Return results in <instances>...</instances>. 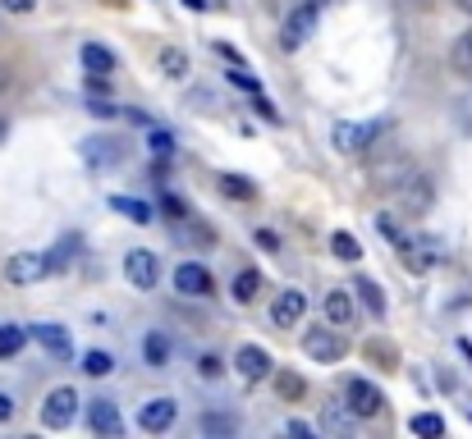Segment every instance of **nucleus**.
Here are the masks:
<instances>
[{"mask_svg": "<svg viewBox=\"0 0 472 439\" xmlns=\"http://www.w3.org/2000/svg\"><path fill=\"white\" fill-rule=\"evenodd\" d=\"M344 398H349V407H353V417H376V412L385 407V394L376 389L372 380H349V384H344Z\"/></svg>", "mask_w": 472, "mask_h": 439, "instance_id": "obj_8", "label": "nucleus"}, {"mask_svg": "<svg viewBox=\"0 0 472 439\" xmlns=\"http://www.w3.org/2000/svg\"><path fill=\"white\" fill-rule=\"evenodd\" d=\"M459 348H463V357H472V343H468V339H459Z\"/></svg>", "mask_w": 472, "mask_h": 439, "instance_id": "obj_45", "label": "nucleus"}, {"mask_svg": "<svg viewBox=\"0 0 472 439\" xmlns=\"http://www.w3.org/2000/svg\"><path fill=\"white\" fill-rule=\"evenodd\" d=\"M202 435H234L229 417H202Z\"/></svg>", "mask_w": 472, "mask_h": 439, "instance_id": "obj_33", "label": "nucleus"}, {"mask_svg": "<svg viewBox=\"0 0 472 439\" xmlns=\"http://www.w3.org/2000/svg\"><path fill=\"white\" fill-rule=\"evenodd\" d=\"M317 23H321V0H303V5L284 19V27H280V46L284 50L307 46V37L317 33Z\"/></svg>", "mask_w": 472, "mask_h": 439, "instance_id": "obj_2", "label": "nucleus"}, {"mask_svg": "<svg viewBox=\"0 0 472 439\" xmlns=\"http://www.w3.org/2000/svg\"><path fill=\"white\" fill-rule=\"evenodd\" d=\"M174 417H179V403H174V398H151V403L138 412V426H143L147 435H161V430L174 426Z\"/></svg>", "mask_w": 472, "mask_h": 439, "instance_id": "obj_11", "label": "nucleus"}, {"mask_svg": "<svg viewBox=\"0 0 472 439\" xmlns=\"http://www.w3.org/2000/svg\"><path fill=\"white\" fill-rule=\"evenodd\" d=\"M459 10H468V14H472V0H459Z\"/></svg>", "mask_w": 472, "mask_h": 439, "instance_id": "obj_46", "label": "nucleus"}, {"mask_svg": "<svg viewBox=\"0 0 472 439\" xmlns=\"http://www.w3.org/2000/svg\"><path fill=\"white\" fill-rule=\"evenodd\" d=\"M151 151H156V156H174V137L156 128V133H151Z\"/></svg>", "mask_w": 472, "mask_h": 439, "instance_id": "obj_34", "label": "nucleus"}, {"mask_svg": "<svg viewBox=\"0 0 472 439\" xmlns=\"http://www.w3.org/2000/svg\"><path fill=\"white\" fill-rule=\"evenodd\" d=\"M37 5V0H5V10H14V14H28Z\"/></svg>", "mask_w": 472, "mask_h": 439, "instance_id": "obj_41", "label": "nucleus"}, {"mask_svg": "<svg viewBox=\"0 0 472 439\" xmlns=\"http://www.w3.org/2000/svg\"><path fill=\"white\" fill-rule=\"evenodd\" d=\"M74 247H78V238L60 243V247H56V252H46V266H50V270H65V266H74V257H69V252H74Z\"/></svg>", "mask_w": 472, "mask_h": 439, "instance_id": "obj_32", "label": "nucleus"}, {"mask_svg": "<svg viewBox=\"0 0 472 439\" xmlns=\"http://www.w3.org/2000/svg\"><path fill=\"white\" fill-rule=\"evenodd\" d=\"M111 211L128 215V220H138V225H151V206L138 202V197H111Z\"/></svg>", "mask_w": 472, "mask_h": 439, "instance_id": "obj_22", "label": "nucleus"}, {"mask_svg": "<svg viewBox=\"0 0 472 439\" xmlns=\"http://www.w3.org/2000/svg\"><path fill=\"white\" fill-rule=\"evenodd\" d=\"M197 371H202V380H216L225 366H221V357H202V362H197Z\"/></svg>", "mask_w": 472, "mask_h": 439, "instance_id": "obj_38", "label": "nucleus"}, {"mask_svg": "<svg viewBox=\"0 0 472 439\" xmlns=\"http://www.w3.org/2000/svg\"><path fill=\"white\" fill-rule=\"evenodd\" d=\"M115 357L111 352H83V375H111Z\"/></svg>", "mask_w": 472, "mask_h": 439, "instance_id": "obj_27", "label": "nucleus"}, {"mask_svg": "<svg viewBox=\"0 0 472 439\" xmlns=\"http://www.w3.org/2000/svg\"><path fill=\"white\" fill-rule=\"evenodd\" d=\"M5 88H10V69H5V65H0V92H5Z\"/></svg>", "mask_w": 472, "mask_h": 439, "instance_id": "obj_43", "label": "nucleus"}, {"mask_svg": "<svg viewBox=\"0 0 472 439\" xmlns=\"http://www.w3.org/2000/svg\"><path fill=\"white\" fill-rule=\"evenodd\" d=\"M147 362H151V366H161V362H166V339H161V335H151V339H147Z\"/></svg>", "mask_w": 472, "mask_h": 439, "instance_id": "obj_35", "label": "nucleus"}, {"mask_svg": "<svg viewBox=\"0 0 472 439\" xmlns=\"http://www.w3.org/2000/svg\"><path fill=\"white\" fill-rule=\"evenodd\" d=\"M234 371L244 375V384L267 380V375H271V352H267V348H257V343H244L239 352H234Z\"/></svg>", "mask_w": 472, "mask_h": 439, "instance_id": "obj_9", "label": "nucleus"}, {"mask_svg": "<svg viewBox=\"0 0 472 439\" xmlns=\"http://www.w3.org/2000/svg\"><path fill=\"white\" fill-rule=\"evenodd\" d=\"M390 124H335V151L339 156H367V151H376V142H381V133H385Z\"/></svg>", "mask_w": 472, "mask_h": 439, "instance_id": "obj_1", "label": "nucleus"}, {"mask_svg": "<svg viewBox=\"0 0 472 439\" xmlns=\"http://www.w3.org/2000/svg\"><path fill=\"white\" fill-rule=\"evenodd\" d=\"M390 192H395V202H399V211H408V215H422L427 206H431V197H436V188H431V179L427 174H408V179H399L395 188H390Z\"/></svg>", "mask_w": 472, "mask_h": 439, "instance_id": "obj_3", "label": "nucleus"}, {"mask_svg": "<svg viewBox=\"0 0 472 439\" xmlns=\"http://www.w3.org/2000/svg\"><path fill=\"white\" fill-rule=\"evenodd\" d=\"M376 229H381V238H385V243H395V247H404V243H408V234H404V225H399L395 215H376Z\"/></svg>", "mask_w": 472, "mask_h": 439, "instance_id": "obj_28", "label": "nucleus"}, {"mask_svg": "<svg viewBox=\"0 0 472 439\" xmlns=\"http://www.w3.org/2000/svg\"><path fill=\"white\" fill-rule=\"evenodd\" d=\"M183 5H189V10H197V14H202V10H206V0H183Z\"/></svg>", "mask_w": 472, "mask_h": 439, "instance_id": "obj_44", "label": "nucleus"}, {"mask_svg": "<svg viewBox=\"0 0 472 439\" xmlns=\"http://www.w3.org/2000/svg\"><path fill=\"white\" fill-rule=\"evenodd\" d=\"M88 421H92V430H97V435H120V430H124L120 407H115L111 398H97V403L88 407Z\"/></svg>", "mask_w": 472, "mask_h": 439, "instance_id": "obj_15", "label": "nucleus"}, {"mask_svg": "<svg viewBox=\"0 0 472 439\" xmlns=\"http://www.w3.org/2000/svg\"><path fill=\"white\" fill-rule=\"evenodd\" d=\"M216 183H221L225 197H234V202H252V197H257V183L244 179V174H221Z\"/></svg>", "mask_w": 472, "mask_h": 439, "instance_id": "obj_20", "label": "nucleus"}, {"mask_svg": "<svg viewBox=\"0 0 472 439\" xmlns=\"http://www.w3.org/2000/svg\"><path fill=\"white\" fill-rule=\"evenodd\" d=\"M10 417H14V398L0 394V421H10Z\"/></svg>", "mask_w": 472, "mask_h": 439, "instance_id": "obj_42", "label": "nucleus"}, {"mask_svg": "<svg viewBox=\"0 0 472 439\" xmlns=\"http://www.w3.org/2000/svg\"><path fill=\"white\" fill-rule=\"evenodd\" d=\"M174 289H179L183 297H212V293H216L212 270L197 266V261H183V266L174 270Z\"/></svg>", "mask_w": 472, "mask_h": 439, "instance_id": "obj_6", "label": "nucleus"}, {"mask_svg": "<svg viewBox=\"0 0 472 439\" xmlns=\"http://www.w3.org/2000/svg\"><path fill=\"white\" fill-rule=\"evenodd\" d=\"M28 335H33L50 357H60V362H69V357H74V339H69V329H65V325H33Z\"/></svg>", "mask_w": 472, "mask_h": 439, "instance_id": "obj_12", "label": "nucleus"}, {"mask_svg": "<svg viewBox=\"0 0 472 439\" xmlns=\"http://www.w3.org/2000/svg\"><path fill=\"white\" fill-rule=\"evenodd\" d=\"M0 137H5V119H0Z\"/></svg>", "mask_w": 472, "mask_h": 439, "instance_id": "obj_47", "label": "nucleus"}, {"mask_svg": "<svg viewBox=\"0 0 472 439\" xmlns=\"http://www.w3.org/2000/svg\"><path fill=\"white\" fill-rule=\"evenodd\" d=\"M454 69H459V73H472V33H463V37L454 42Z\"/></svg>", "mask_w": 472, "mask_h": 439, "instance_id": "obj_31", "label": "nucleus"}, {"mask_svg": "<svg viewBox=\"0 0 472 439\" xmlns=\"http://www.w3.org/2000/svg\"><path fill=\"white\" fill-rule=\"evenodd\" d=\"M257 293H261V274L257 270H239V280H234V302H244V307H248Z\"/></svg>", "mask_w": 472, "mask_h": 439, "instance_id": "obj_23", "label": "nucleus"}, {"mask_svg": "<svg viewBox=\"0 0 472 439\" xmlns=\"http://www.w3.org/2000/svg\"><path fill=\"white\" fill-rule=\"evenodd\" d=\"M326 320H330V325H349V320H353V297H349L344 289L326 293Z\"/></svg>", "mask_w": 472, "mask_h": 439, "instance_id": "obj_18", "label": "nucleus"}, {"mask_svg": "<svg viewBox=\"0 0 472 439\" xmlns=\"http://www.w3.org/2000/svg\"><path fill=\"white\" fill-rule=\"evenodd\" d=\"M229 82H234V88H248V92H252V96H257V92H261V88H257V78H252V73H248V69H229Z\"/></svg>", "mask_w": 472, "mask_h": 439, "instance_id": "obj_36", "label": "nucleus"}, {"mask_svg": "<svg viewBox=\"0 0 472 439\" xmlns=\"http://www.w3.org/2000/svg\"><path fill=\"white\" fill-rule=\"evenodd\" d=\"M303 312H307V297H303L298 289H284V293L271 302V320H275L280 329L298 325V320H303Z\"/></svg>", "mask_w": 472, "mask_h": 439, "instance_id": "obj_13", "label": "nucleus"}, {"mask_svg": "<svg viewBox=\"0 0 472 439\" xmlns=\"http://www.w3.org/2000/svg\"><path fill=\"white\" fill-rule=\"evenodd\" d=\"M156 60H161V73H166V78H183V73H189V55L174 50V46H166Z\"/></svg>", "mask_w": 472, "mask_h": 439, "instance_id": "obj_24", "label": "nucleus"}, {"mask_svg": "<svg viewBox=\"0 0 472 439\" xmlns=\"http://www.w3.org/2000/svg\"><path fill=\"white\" fill-rule=\"evenodd\" d=\"M303 352L312 357V362H339V357L349 352V343L335 335V329H307L303 335Z\"/></svg>", "mask_w": 472, "mask_h": 439, "instance_id": "obj_5", "label": "nucleus"}, {"mask_svg": "<svg viewBox=\"0 0 472 439\" xmlns=\"http://www.w3.org/2000/svg\"><path fill=\"white\" fill-rule=\"evenodd\" d=\"M257 110H261V115H267V119H271V124H275V119H280V110H275V105H271V101H267V96H261V92H257Z\"/></svg>", "mask_w": 472, "mask_h": 439, "instance_id": "obj_40", "label": "nucleus"}, {"mask_svg": "<svg viewBox=\"0 0 472 439\" xmlns=\"http://www.w3.org/2000/svg\"><path fill=\"white\" fill-rule=\"evenodd\" d=\"M23 343H28V329H19V325H0V357H14Z\"/></svg>", "mask_w": 472, "mask_h": 439, "instance_id": "obj_26", "label": "nucleus"}, {"mask_svg": "<svg viewBox=\"0 0 472 439\" xmlns=\"http://www.w3.org/2000/svg\"><path fill=\"white\" fill-rule=\"evenodd\" d=\"M330 252H335L339 261H358V257H362V247H358V238H353V234L339 229V234H330Z\"/></svg>", "mask_w": 472, "mask_h": 439, "instance_id": "obj_25", "label": "nucleus"}, {"mask_svg": "<svg viewBox=\"0 0 472 439\" xmlns=\"http://www.w3.org/2000/svg\"><path fill=\"white\" fill-rule=\"evenodd\" d=\"M413 435H445V421L436 417V412H417V417L408 421Z\"/></svg>", "mask_w": 472, "mask_h": 439, "instance_id": "obj_29", "label": "nucleus"}, {"mask_svg": "<svg viewBox=\"0 0 472 439\" xmlns=\"http://www.w3.org/2000/svg\"><path fill=\"white\" fill-rule=\"evenodd\" d=\"M413 174V160H372V188H395L399 179Z\"/></svg>", "mask_w": 472, "mask_h": 439, "instance_id": "obj_16", "label": "nucleus"}, {"mask_svg": "<svg viewBox=\"0 0 472 439\" xmlns=\"http://www.w3.org/2000/svg\"><path fill=\"white\" fill-rule=\"evenodd\" d=\"M275 389H280V398H303L307 384H303V375H294V371H280V375H275Z\"/></svg>", "mask_w": 472, "mask_h": 439, "instance_id": "obj_30", "label": "nucleus"}, {"mask_svg": "<svg viewBox=\"0 0 472 439\" xmlns=\"http://www.w3.org/2000/svg\"><path fill=\"white\" fill-rule=\"evenodd\" d=\"M353 293L367 302V312H372L376 320L385 316V293H381V284H376V280H358V284H353Z\"/></svg>", "mask_w": 472, "mask_h": 439, "instance_id": "obj_21", "label": "nucleus"}, {"mask_svg": "<svg viewBox=\"0 0 472 439\" xmlns=\"http://www.w3.org/2000/svg\"><path fill=\"white\" fill-rule=\"evenodd\" d=\"M124 156V147L115 142V137H88L83 142V160L88 165H115Z\"/></svg>", "mask_w": 472, "mask_h": 439, "instance_id": "obj_17", "label": "nucleus"}, {"mask_svg": "<svg viewBox=\"0 0 472 439\" xmlns=\"http://www.w3.org/2000/svg\"><path fill=\"white\" fill-rule=\"evenodd\" d=\"M74 417H78V394L69 389V384H60V389H50V394H46V403H42V426H50V430H65Z\"/></svg>", "mask_w": 472, "mask_h": 439, "instance_id": "obj_4", "label": "nucleus"}, {"mask_svg": "<svg viewBox=\"0 0 472 439\" xmlns=\"http://www.w3.org/2000/svg\"><path fill=\"white\" fill-rule=\"evenodd\" d=\"M161 211H166L170 220H183V215H189V206H183L179 197H170V192H166V197H161Z\"/></svg>", "mask_w": 472, "mask_h": 439, "instance_id": "obj_37", "label": "nucleus"}, {"mask_svg": "<svg viewBox=\"0 0 472 439\" xmlns=\"http://www.w3.org/2000/svg\"><path fill=\"white\" fill-rule=\"evenodd\" d=\"M83 69H88V73H115V55H111L106 46L88 42V46H83Z\"/></svg>", "mask_w": 472, "mask_h": 439, "instance_id": "obj_19", "label": "nucleus"}, {"mask_svg": "<svg viewBox=\"0 0 472 439\" xmlns=\"http://www.w3.org/2000/svg\"><path fill=\"white\" fill-rule=\"evenodd\" d=\"M46 274H50V266H46L42 252H19V257L5 261V280L10 284H37V280H46Z\"/></svg>", "mask_w": 472, "mask_h": 439, "instance_id": "obj_7", "label": "nucleus"}, {"mask_svg": "<svg viewBox=\"0 0 472 439\" xmlns=\"http://www.w3.org/2000/svg\"><path fill=\"white\" fill-rule=\"evenodd\" d=\"M436 261H440V247H436L431 238H408V243H404V266H408L413 274H427Z\"/></svg>", "mask_w": 472, "mask_h": 439, "instance_id": "obj_14", "label": "nucleus"}, {"mask_svg": "<svg viewBox=\"0 0 472 439\" xmlns=\"http://www.w3.org/2000/svg\"><path fill=\"white\" fill-rule=\"evenodd\" d=\"M88 110H92V115H97V119H111V115H120V110H115L111 101H92Z\"/></svg>", "mask_w": 472, "mask_h": 439, "instance_id": "obj_39", "label": "nucleus"}, {"mask_svg": "<svg viewBox=\"0 0 472 439\" xmlns=\"http://www.w3.org/2000/svg\"><path fill=\"white\" fill-rule=\"evenodd\" d=\"M124 274H128V284L151 289L156 280H161V261H156V252L138 247V252H128V257H124Z\"/></svg>", "mask_w": 472, "mask_h": 439, "instance_id": "obj_10", "label": "nucleus"}]
</instances>
